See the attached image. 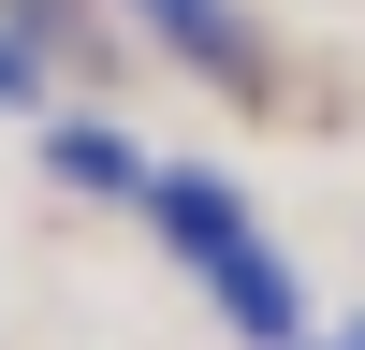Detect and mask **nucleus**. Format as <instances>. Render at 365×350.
I'll return each instance as SVG.
<instances>
[{
    "mask_svg": "<svg viewBox=\"0 0 365 350\" xmlns=\"http://www.w3.org/2000/svg\"><path fill=\"white\" fill-rule=\"evenodd\" d=\"M146 204H161V233H175V262H190L205 292L234 307V336H263V350H307V292H292V262L249 233V204L220 190L205 161H175V175H146Z\"/></svg>",
    "mask_w": 365,
    "mask_h": 350,
    "instance_id": "1",
    "label": "nucleus"
},
{
    "mask_svg": "<svg viewBox=\"0 0 365 350\" xmlns=\"http://www.w3.org/2000/svg\"><path fill=\"white\" fill-rule=\"evenodd\" d=\"M146 29H161V44H190L205 73H249V29H234V0H132Z\"/></svg>",
    "mask_w": 365,
    "mask_h": 350,
    "instance_id": "2",
    "label": "nucleus"
},
{
    "mask_svg": "<svg viewBox=\"0 0 365 350\" xmlns=\"http://www.w3.org/2000/svg\"><path fill=\"white\" fill-rule=\"evenodd\" d=\"M44 161L73 175V190H132V146H117V132H88V117H44Z\"/></svg>",
    "mask_w": 365,
    "mask_h": 350,
    "instance_id": "3",
    "label": "nucleus"
},
{
    "mask_svg": "<svg viewBox=\"0 0 365 350\" xmlns=\"http://www.w3.org/2000/svg\"><path fill=\"white\" fill-rule=\"evenodd\" d=\"M336 350H365V321H351V336H336Z\"/></svg>",
    "mask_w": 365,
    "mask_h": 350,
    "instance_id": "4",
    "label": "nucleus"
}]
</instances>
